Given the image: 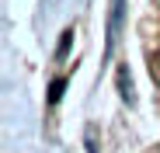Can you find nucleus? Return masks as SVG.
Segmentation results:
<instances>
[{
	"label": "nucleus",
	"mask_w": 160,
	"mask_h": 153,
	"mask_svg": "<svg viewBox=\"0 0 160 153\" xmlns=\"http://www.w3.org/2000/svg\"><path fill=\"white\" fill-rule=\"evenodd\" d=\"M70 38H73V32H63V42H59V56H66V49H70Z\"/></svg>",
	"instance_id": "f03ea898"
},
{
	"label": "nucleus",
	"mask_w": 160,
	"mask_h": 153,
	"mask_svg": "<svg viewBox=\"0 0 160 153\" xmlns=\"http://www.w3.org/2000/svg\"><path fill=\"white\" fill-rule=\"evenodd\" d=\"M63 91H66V80H63V76H59V80H52V87H49V101H59Z\"/></svg>",
	"instance_id": "f257e3e1"
}]
</instances>
